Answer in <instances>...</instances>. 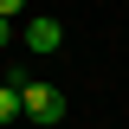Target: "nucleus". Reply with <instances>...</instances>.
<instances>
[{
    "label": "nucleus",
    "mask_w": 129,
    "mask_h": 129,
    "mask_svg": "<svg viewBox=\"0 0 129 129\" xmlns=\"http://www.w3.org/2000/svg\"><path fill=\"white\" fill-rule=\"evenodd\" d=\"M19 110H26L32 123L58 129V123H64V90H58V84H45V78H19Z\"/></svg>",
    "instance_id": "f257e3e1"
},
{
    "label": "nucleus",
    "mask_w": 129,
    "mask_h": 129,
    "mask_svg": "<svg viewBox=\"0 0 129 129\" xmlns=\"http://www.w3.org/2000/svg\"><path fill=\"white\" fill-rule=\"evenodd\" d=\"M64 45V26L52 13H39V19H26V52H39V58H52V52Z\"/></svg>",
    "instance_id": "f03ea898"
},
{
    "label": "nucleus",
    "mask_w": 129,
    "mask_h": 129,
    "mask_svg": "<svg viewBox=\"0 0 129 129\" xmlns=\"http://www.w3.org/2000/svg\"><path fill=\"white\" fill-rule=\"evenodd\" d=\"M13 116H26L19 110V84H0V129H13Z\"/></svg>",
    "instance_id": "7ed1b4c3"
},
{
    "label": "nucleus",
    "mask_w": 129,
    "mask_h": 129,
    "mask_svg": "<svg viewBox=\"0 0 129 129\" xmlns=\"http://www.w3.org/2000/svg\"><path fill=\"white\" fill-rule=\"evenodd\" d=\"M13 13H26V0H0V19H13Z\"/></svg>",
    "instance_id": "20e7f679"
},
{
    "label": "nucleus",
    "mask_w": 129,
    "mask_h": 129,
    "mask_svg": "<svg viewBox=\"0 0 129 129\" xmlns=\"http://www.w3.org/2000/svg\"><path fill=\"white\" fill-rule=\"evenodd\" d=\"M7 39H13V19H0V45H7Z\"/></svg>",
    "instance_id": "39448f33"
},
{
    "label": "nucleus",
    "mask_w": 129,
    "mask_h": 129,
    "mask_svg": "<svg viewBox=\"0 0 129 129\" xmlns=\"http://www.w3.org/2000/svg\"><path fill=\"white\" fill-rule=\"evenodd\" d=\"M58 129H64V123H58Z\"/></svg>",
    "instance_id": "423d86ee"
}]
</instances>
